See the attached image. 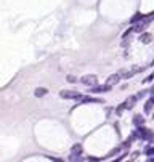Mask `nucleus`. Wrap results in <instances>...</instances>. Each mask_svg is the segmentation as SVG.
<instances>
[{
  "label": "nucleus",
  "mask_w": 154,
  "mask_h": 162,
  "mask_svg": "<svg viewBox=\"0 0 154 162\" xmlns=\"http://www.w3.org/2000/svg\"><path fill=\"white\" fill-rule=\"evenodd\" d=\"M151 39H152V35L149 34V32H140V37H138V40L141 44H151Z\"/></svg>",
  "instance_id": "6"
},
{
  "label": "nucleus",
  "mask_w": 154,
  "mask_h": 162,
  "mask_svg": "<svg viewBox=\"0 0 154 162\" xmlns=\"http://www.w3.org/2000/svg\"><path fill=\"white\" fill-rule=\"evenodd\" d=\"M133 124H135V125H143V124H144V119L141 117V116H135V117H133Z\"/></svg>",
  "instance_id": "13"
},
{
  "label": "nucleus",
  "mask_w": 154,
  "mask_h": 162,
  "mask_svg": "<svg viewBox=\"0 0 154 162\" xmlns=\"http://www.w3.org/2000/svg\"><path fill=\"white\" fill-rule=\"evenodd\" d=\"M80 82L83 85H87V87H93V85L98 84V77L95 76V74H88V76H83L80 79Z\"/></svg>",
  "instance_id": "3"
},
{
  "label": "nucleus",
  "mask_w": 154,
  "mask_h": 162,
  "mask_svg": "<svg viewBox=\"0 0 154 162\" xmlns=\"http://www.w3.org/2000/svg\"><path fill=\"white\" fill-rule=\"evenodd\" d=\"M59 96L64 100H79L82 95L79 93V92H74V90H63V92H59Z\"/></svg>",
  "instance_id": "2"
},
{
  "label": "nucleus",
  "mask_w": 154,
  "mask_h": 162,
  "mask_svg": "<svg viewBox=\"0 0 154 162\" xmlns=\"http://www.w3.org/2000/svg\"><path fill=\"white\" fill-rule=\"evenodd\" d=\"M151 109H152V98H149L146 101V104H144V112L149 114V112H151Z\"/></svg>",
  "instance_id": "12"
},
{
  "label": "nucleus",
  "mask_w": 154,
  "mask_h": 162,
  "mask_svg": "<svg viewBox=\"0 0 154 162\" xmlns=\"http://www.w3.org/2000/svg\"><path fill=\"white\" fill-rule=\"evenodd\" d=\"M68 82H69V84H76V82H77V79L74 77V76H68Z\"/></svg>",
  "instance_id": "15"
},
{
  "label": "nucleus",
  "mask_w": 154,
  "mask_h": 162,
  "mask_svg": "<svg viewBox=\"0 0 154 162\" xmlns=\"http://www.w3.org/2000/svg\"><path fill=\"white\" fill-rule=\"evenodd\" d=\"M120 82V77H119V74H113V76H109V79H108V82H106V84L108 85H117Z\"/></svg>",
  "instance_id": "8"
},
{
  "label": "nucleus",
  "mask_w": 154,
  "mask_h": 162,
  "mask_svg": "<svg viewBox=\"0 0 154 162\" xmlns=\"http://www.w3.org/2000/svg\"><path fill=\"white\" fill-rule=\"evenodd\" d=\"M133 138H141V140H149V141H151L152 132L149 130V128L143 127V125H138V128H137V130H135V133H133Z\"/></svg>",
  "instance_id": "1"
},
{
  "label": "nucleus",
  "mask_w": 154,
  "mask_h": 162,
  "mask_svg": "<svg viewBox=\"0 0 154 162\" xmlns=\"http://www.w3.org/2000/svg\"><path fill=\"white\" fill-rule=\"evenodd\" d=\"M47 93H48V90L44 88V87H37V88L34 90V95L37 96V98H42V96H45Z\"/></svg>",
  "instance_id": "10"
},
{
  "label": "nucleus",
  "mask_w": 154,
  "mask_h": 162,
  "mask_svg": "<svg viewBox=\"0 0 154 162\" xmlns=\"http://www.w3.org/2000/svg\"><path fill=\"white\" fill-rule=\"evenodd\" d=\"M135 101H137V96H130L128 100H125L124 108H125V109H132L133 106H135Z\"/></svg>",
  "instance_id": "9"
},
{
  "label": "nucleus",
  "mask_w": 154,
  "mask_h": 162,
  "mask_svg": "<svg viewBox=\"0 0 154 162\" xmlns=\"http://www.w3.org/2000/svg\"><path fill=\"white\" fill-rule=\"evenodd\" d=\"M82 103H103V100L100 98H93V96H80L79 98Z\"/></svg>",
  "instance_id": "7"
},
{
  "label": "nucleus",
  "mask_w": 154,
  "mask_h": 162,
  "mask_svg": "<svg viewBox=\"0 0 154 162\" xmlns=\"http://www.w3.org/2000/svg\"><path fill=\"white\" fill-rule=\"evenodd\" d=\"M111 90V85H108V84H106V85H93L92 87V92H93V93H106V92H109Z\"/></svg>",
  "instance_id": "5"
},
{
  "label": "nucleus",
  "mask_w": 154,
  "mask_h": 162,
  "mask_svg": "<svg viewBox=\"0 0 154 162\" xmlns=\"http://www.w3.org/2000/svg\"><path fill=\"white\" fill-rule=\"evenodd\" d=\"M80 154H82V146L80 145H74L72 149H71L69 160H80Z\"/></svg>",
  "instance_id": "4"
},
{
  "label": "nucleus",
  "mask_w": 154,
  "mask_h": 162,
  "mask_svg": "<svg viewBox=\"0 0 154 162\" xmlns=\"http://www.w3.org/2000/svg\"><path fill=\"white\" fill-rule=\"evenodd\" d=\"M119 74V77L120 79H130L133 76V71H120V72H117Z\"/></svg>",
  "instance_id": "11"
},
{
  "label": "nucleus",
  "mask_w": 154,
  "mask_h": 162,
  "mask_svg": "<svg viewBox=\"0 0 154 162\" xmlns=\"http://www.w3.org/2000/svg\"><path fill=\"white\" fill-rule=\"evenodd\" d=\"M152 152H154V149H152V148H148V149H146V154H148V156H151Z\"/></svg>",
  "instance_id": "16"
},
{
  "label": "nucleus",
  "mask_w": 154,
  "mask_h": 162,
  "mask_svg": "<svg viewBox=\"0 0 154 162\" xmlns=\"http://www.w3.org/2000/svg\"><path fill=\"white\" fill-rule=\"evenodd\" d=\"M143 16H144V15H141V13H137V15H135L132 20H130V22H137V21H140V20H143Z\"/></svg>",
  "instance_id": "14"
}]
</instances>
